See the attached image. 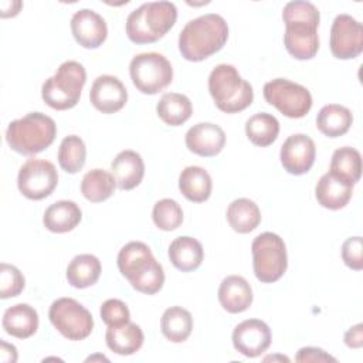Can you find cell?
Segmentation results:
<instances>
[{"mask_svg": "<svg viewBox=\"0 0 363 363\" xmlns=\"http://www.w3.org/2000/svg\"><path fill=\"white\" fill-rule=\"evenodd\" d=\"M285 23L284 45L296 60H311L319 50V10L305 0H295L285 4L282 10Z\"/></svg>", "mask_w": 363, "mask_h": 363, "instance_id": "cell-1", "label": "cell"}, {"mask_svg": "<svg viewBox=\"0 0 363 363\" xmlns=\"http://www.w3.org/2000/svg\"><path fill=\"white\" fill-rule=\"evenodd\" d=\"M228 38L227 21L216 13L190 20L179 34V51L187 61L199 62L220 51Z\"/></svg>", "mask_w": 363, "mask_h": 363, "instance_id": "cell-2", "label": "cell"}, {"mask_svg": "<svg viewBox=\"0 0 363 363\" xmlns=\"http://www.w3.org/2000/svg\"><path fill=\"white\" fill-rule=\"evenodd\" d=\"M118 268L132 288L142 294L153 295L164 284L163 267L145 242L130 241L123 245L118 254Z\"/></svg>", "mask_w": 363, "mask_h": 363, "instance_id": "cell-3", "label": "cell"}, {"mask_svg": "<svg viewBox=\"0 0 363 363\" xmlns=\"http://www.w3.org/2000/svg\"><path fill=\"white\" fill-rule=\"evenodd\" d=\"M177 9L172 1H149L135 9L126 18V35L135 44L160 40L176 23Z\"/></svg>", "mask_w": 363, "mask_h": 363, "instance_id": "cell-4", "label": "cell"}, {"mask_svg": "<svg viewBox=\"0 0 363 363\" xmlns=\"http://www.w3.org/2000/svg\"><path fill=\"white\" fill-rule=\"evenodd\" d=\"M57 125L41 112H30L9 123L6 140L9 146L24 156H34L47 149L55 139Z\"/></svg>", "mask_w": 363, "mask_h": 363, "instance_id": "cell-5", "label": "cell"}, {"mask_svg": "<svg viewBox=\"0 0 363 363\" xmlns=\"http://www.w3.org/2000/svg\"><path fill=\"white\" fill-rule=\"evenodd\" d=\"M208 91L216 106L225 113H237L248 108L254 101L250 82L241 78L237 68L230 64H218L208 77Z\"/></svg>", "mask_w": 363, "mask_h": 363, "instance_id": "cell-6", "label": "cell"}, {"mask_svg": "<svg viewBox=\"0 0 363 363\" xmlns=\"http://www.w3.org/2000/svg\"><path fill=\"white\" fill-rule=\"evenodd\" d=\"M85 82L86 72L84 65L78 61H65L43 84V101L57 111L71 109L78 104Z\"/></svg>", "mask_w": 363, "mask_h": 363, "instance_id": "cell-7", "label": "cell"}, {"mask_svg": "<svg viewBox=\"0 0 363 363\" xmlns=\"http://www.w3.org/2000/svg\"><path fill=\"white\" fill-rule=\"evenodd\" d=\"M252 268L258 281L272 284L286 271L288 257L284 240L275 233H261L251 244Z\"/></svg>", "mask_w": 363, "mask_h": 363, "instance_id": "cell-8", "label": "cell"}, {"mask_svg": "<svg viewBox=\"0 0 363 363\" xmlns=\"http://www.w3.org/2000/svg\"><path fill=\"white\" fill-rule=\"evenodd\" d=\"M133 85L146 95L163 91L173 79L170 61L159 52H140L135 55L129 65Z\"/></svg>", "mask_w": 363, "mask_h": 363, "instance_id": "cell-9", "label": "cell"}, {"mask_svg": "<svg viewBox=\"0 0 363 363\" xmlns=\"http://www.w3.org/2000/svg\"><path fill=\"white\" fill-rule=\"evenodd\" d=\"M52 326L68 340H84L94 329L91 312L72 298L54 301L48 311Z\"/></svg>", "mask_w": 363, "mask_h": 363, "instance_id": "cell-10", "label": "cell"}, {"mask_svg": "<svg viewBox=\"0 0 363 363\" xmlns=\"http://www.w3.org/2000/svg\"><path fill=\"white\" fill-rule=\"evenodd\" d=\"M265 101L288 118H303L312 108V95L301 84L275 78L264 85Z\"/></svg>", "mask_w": 363, "mask_h": 363, "instance_id": "cell-11", "label": "cell"}, {"mask_svg": "<svg viewBox=\"0 0 363 363\" xmlns=\"http://www.w3.org/2000/svg\"><path fill=\"white\" fill-rule=\"evenodd\" d=\"M58 183L55 166L45 159H28L18 170L17 187L30 200L48 197Z\"/></svg>", "mask_w": 363, "mask_h": 363, "instance_id": "cell-12", "label": "cell"}, {"mask_svg": "<svg viewBox=\"0 0 363 363\" xmlns=\"http://www.w3.org/2000/svg\"><path fill=\"white\" fill-rule=\"evenodd\" d=\"M329 45L333 57L339 60L356 58L363 51V26L349 14L336 16Z\"/></svg>", "mask_w": 363, "mask_h": 363, "instance_id": "cell-13", "label": "cell"}, {"mask_svg": "<svg viewBox=\"0 0 363 363\" xmlns=\"http://www.w3.org/2000/svg\"><path fill=\"white\" fill-rule=\"evenodd\" d=\"M316 147L313 140L303 133L291 135L281 146L279 159L284 169L295 176L305 174L315 163Z\"/></svg>", "mask_w": 363, "mask_h": 363, "instance_id": "cell-14", "label": "cell"}, {"mask_svg": "<svg viewBox=\"0 0 363 363\" xmlns=\"http://www.w3.org/2000/svg\"><path fill=\"white\" fill-rule=\"evenodd\" d=\"M233 345L247 357H257L271 345V329L259 319H247L233 330Z\"/></svg>", "mask_w": 363, "mask_h": 363, "instance_id": "cell-15", "label": "cell"}, {"mask_svg": "<svg viewBox=\"0 0 363 363\" xmlns=\"http://www.w3.org/2000/svg\"><path fill=\"white\" fill-rule=\"evenodd\" d=\"M89 101L102 113L121 111L128 101V91L118 77L99 75L89 91Z\"/></svg>", "mask_w": 363, "mask_h": 363, "instance_id": "cell-16", "label": "cell"}, {"mask_svg": "<svg viewBox=\"0 0 363 363\" xmlns=\"http://www.w3.org/2000/svg\"><path fill=\"white\" fill-rule=\"evenodd\" d=\"M75 41L84 48H98L106 40L108 27L102 16L89 9H81L71 18Z\"/></svg>", "mask_w": 363, "mask_h": 363, "instance_id": "cell-17", "label": "cell"}, {"mask_svg": "<svg viewBox=\"0 0 363 363\" xmlns=\"http://www.w3.org/2000/svg\"><path fill=\"white\" fill-rule=\"evenodd\" d=\"M184 140L187 149L194 155L211 157L223 150L225 145V133L216 123L200 122L187 130Z\"/></svg>", "mask_w": 363, "mask_h": 363, "instance_id": "cell-18", "label": "cell"}, {"mask_svg": "<svg viewBox=\"0 0 363 363\" xmlns=\"http://www.w3.org/2000/svg\"><path fill=\"white\" fill-rule=\"evenodd\" d=\"M220 305L230 313L247 311L252 303V289L248 281L240 275L225 277L218 288Z\"/></svg>", "mask_w": 363, "mask_h": 363, "instance_id": "cell-19", "label": "cell"}, {"mask_svg": "<svg viewBox=\"0 0 363 363\" xmlns=\"http://www.w3.org/2000/svg\"><path fill=\"white\" fill-rule=\"evenodd\" d=\"M112 176L121 190H132L140 184L145 176V163L135 150L119 152L111 163Z\"/></svg>", "mask_w": 363, "mask_h": 363, "instance_id": "cell-20", "label": "cell"}, {"mask_svg": "<svg viewBox=\"0 0 363 363\" xmlns=\"http://www.w3.org/2000/svg\"><path fill=\"white\" fill-rule=\"evenodd\" d=\"M1 325L9 335L27 339L38 329V313L28 303H17L4 311Z\"/></svg>", "mask_w": 363, "mask_h": 363, "instance_id": "cell-21", "label": "cell"}, {"mask_svg": "<svg viewBox=\"0 0 363 363\" xmlns=\"http://www.w3.org/2000/svg\"><path fill=\"white\" fill-rule=\"evenodd\" d=\"M353 186L346 184L329 172L325 173L315 187V197L318 203L329 210L343 208L352 199Z\"/></svg>", "mask_w": 363, "mask_h": 363, "instance_id": "cell-22", "label": "cell"}, {"mask_svg": "<svg viewBox=\"0 0 363 363\" xmlns=\"http://www.w3.org/2000/svg\"><path fill=\"white\" fill-rule=\"evenodd\" d=\"M82 218L81 208L71 200H60L52 203L43 216L44 227L51 233H68L74 230Z\"/></svg>", "mask_w": 363, "mask_h": 363, "instance_id": "cell-23", "label": "cell"}, {"mask_svg": "<svg viewBox=\"0 0 363 363\" xmlns=\"http://www.w3.org/2000/svg\"><path fill=\"white\" fill-rule=\"evenodd\" d=\"M108 347L121 356H129L136 353L145 340L143 332L139 325L130 320L121 326H108L105 333Z\"/></svg>", "mask_w": 363, "mask_h": 363, "instance_id": "cell-24", "label": "cell"}, {"mask_svg": "<svg viewBox=\"0 0 363 363\" xmlns=\"http://www.w3.org/2000/svg\"><path fill=\"white\" fill-rule=\"evenodd\" d=\"M170 262L182 272H190L197 269L204 258V251L200 244L193 237H177L169 245Z\"/></svg>", "mask_w": 363, "mask_h": 363, "instance_id": "cell-25", "label": "cell"}, {"mask_svg": "<svg viewBox=\"0 0 363 363\" xmlns=\"http://www.w3.org/2000/svg\"><path fill=\"white\" fill-rule=\"evenodd\" d=\"M179 189L187 200L203 203L211 194V177L208 172L200 166H187L179 176Z\"/></svg>", "mask_w": 363, "mask_h": 363, "instance_id": "cell-26", "label": "cell"}, {"mask_svg": "<svg viewBox=\"0 0 363 363\" xmlns=\"http://www.w3.org/2000/svg\"><path fill=\"white\" fill-rule=\"evenodd\" d=\"M353 122L349 108L337 104L325 105L316 116V128L328 138H339L345 135Z\"/></svg>", "mask_w": 363, "mask_h": 363, "instance_id": "cell-27", "label": "cell"}, {"mask_svg": "<svg viewBox=\"0 0 363 363\" xmlns=\"http://www.w3.org/2000/svg\"><path fill=\"white\" fill-rule=\"evenodd\" d=\"M330 174L345 182L349 186H354L362 174V156L360 152L350 146L339 147L333 152L330 160Z\"/></svg>", "mask_w": 363, "mask_h": 363, "instance_id": "cell-28", "label": "cell"}, {"mask_svg": "<svg viewBox=\"0 0 363 363\" xmlns=\"http://www.w3.org/2000/svg\"><path fill=\"white\" fill-rule=\"evenodd\" d=\"M225 216L230 227L240 234L251 233L261 223V211L258 206L252 200L244 197L231 201Z\"/></svg>", "mask_w": 363, "mask_h": 363, "instance_id": "cell-29", "label": "cell"}, {"mask_svg": "<svg viewBox=\"0 0 363 363\" xmlns=\"http://www.w3.org/2000/svg\"><path fill=\"white\" fill-rule=\"evenodd\" d=\"M101 261L92 254H79L67 267V279L74 288L84 289L96 284L101 275Z\"/></svg>", "mask_w": 363, "mask_h": 363, "instance_id": "cell-30", "label": "cell"}, {"mask_svg": "<svg viewBox=\"0 0 363 363\" xmlns=\"http://www.w3.org/2000/svg\"><path fill=\"white\" fill-rule=\"evenodd\" d=\"M160 329L167 340L182 343L193 330L191 313L182 306H170L162 315Z\"/></svg>", "mask_w": 363, "mask_h": 363, "instance_id": "cell-31", "label": "cell"}, {"mask_svg": "<svg viewBox=\"0 0 363 363\" xmlns=\"http://www.w3.org/2000/svg\"><path fill=\"white\" fill-rule=\"evenodd\" d=\"M156 112L166 125L180 126L191 116L193 106L186 95L177 92H167L159 99L156 105Z\"/></svg>", "mask_w": 363, "mask_h": 363, "instance_id": "cell-32", "label": "cell"}, {"mask_svg": "<svg viewBox=\"0 0 363 363\" xmlns=\"http://www.w3.org/2000/svg\"><path fill=\"white\" fill-rule=\"evenodd\" d=\"M279 133L278 119L267 112H258L245 122V135L257 146L265 147L275 142Z\"/></svg>", "mask_w": 363, "mask_h": 363, "instance_id": "cell-33", "label": "cell"}, {"mask_svg": "<svg viewBox=\"0 0 363 363\" xmlns=\"http://www.w3.org/2000/svg\"><path fill=\"white\" fill-rule=\"evenodd\" d=\"M116 187V182L111 173L104 169H92L86 172L81 182V193L91 203L108 200Z\"/></svg>", "mask_w": 363, "mask_h": 363, "instance_id": "cell-34", "label": "cell"}, {"mask_svg": "<svg viewBox=\"0 0 363 363\" xmlns=\"http://www.w3.org/2000/svg\"><path fill=\"white\" fill-rule=\"evenodd\" d=\"M86 160V147L84 140L77 135H69L62 139L58 147V163L67 173L79 172Z\"/></svg>", "mask_w": 363, "mask_h": 363, "instance_id": "cell-35", "label": "cell"}, {"mask_svg": "<svg viewBox=\"0 0 363 363\" xmlns=\"http://www.w3.org/2000/svg\"><path fill=\"white\" fill-rule=\"evenodd\" d=\"M152 218L159 230L173 231L183 223V210L177 201L162 199L153 206Z\"/></svg>", "mask_w": 363, "mask_h": 363, "instance_id": "cell-36", "label": "cell"}, {"mask_svg": "<svg viewBox=\"0 0 363 363\" xmlns=\"http://www.w3.org/2000/svg\"><path fill=\"white\" fill-rule=\"evenodd\" d=\"M26 279L18 268L14 265L1 262L0 264V298L7 299L20 295L24 289Z\"/></svg>", "mask_w": 363, "mask_h": 363, "instance_id": "cell-37", "label": "cell"}, {"mask_svg": "<svg viewBox=\"0 0 363 363\" xmlns=\"http://www.w3.org/2000/svg\"><path fill=\"white\" fill-rule=\"evenodd\" d=\"M101 319L108 326H121L130 320L128 305L121 299H106L101 305Z\"/></svg>", "mask_w": 363, "mask_h": 363, "instance_id": "cell-38", "label": "cell"}, {"mask_svg": "<svg viewBox=\"0 0 363 363\" xmlns=\"http://www.w3.org/2000/svg\"><path fill=\"white\" fill-rule=\"evenodd\" d=\"M342 258H343V262L354 271H360L363 268L362 237H350L343 242Z\"/></svg>", "mask_w": 363, "mask_h": 363, "instance_id": "cell-39", "label": "cell"}, {"mask_svg": "<svg viewBox=\"0 0 363 363\" xmlns=\"http://www.w3.org/2000/svg\"><path fill=\"white\" fill-rule=\"evenodd\" d=\"M295 360L296 362H336V359L328 354L325 350L319 347H312V346L299 349L295 356Z\"/></svg>", "mask_w": 363, "mask_h": 363, "instance_id": "cell-40", "label": "cell"}, {"mask_svg": "<svg viewBox=\"0 0 363 363\" xmlns=\"http://www.w3.org/2000/svg\"><path fill=\"white\" fill-rule=\"evenodd\" d=\"M345 343L349 347L359 349L363 345V325L357 323L345 333Z\"/></svg>", "mask_w": 363, "mask_h": 363, "instance_id": "cell-41", "label": "cell"}, {"mask_svg": "<svg viewBox=\"0 0 363 363\" xmlns=\"http://www.w3.org/2000/svg\"><path fill=\"white\" fill-rule=\"evenodd\" d=\"M0 357L4 363H14L17 360V350L13 345H9L7 342H0Z\"/></svg>", "mask_w": 363, "mask_h": 363, "instance_id": "cell-42", "label": "cell"}, {"mask_svg": "<svg viewBox=\"0 0 363 363\" xmlns=\"http://www.w3.org/2000/svg\"><path fill=\"white\" fill-rule=\"evenodd\" d=\"M23 3L21 1H3L1 3V17H13L18 14Z\"/></svg>", "mask_w": 363, "mask_h": 363, "instance_id": "cell-43", "label": "cell"}]
</instances>
